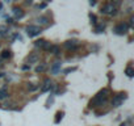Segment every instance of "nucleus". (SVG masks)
Here are the masks:
<instances>
[{
  "mask_svg": "<svg viewBox=\"0 0 134 126\" xmlns=\"http://www.w3.org/2000/svg\"><path fill=\"white\" fill-rule=\"evenodd\" d=\"M106 98H108V91L103 89L93 97V100L91 101V106H100L106 101Z\"/></svg>",
  "mask_w": 134,
  "mask_h": 126,
  "instance_id": "nucleus-1",
  "label": "nucleus"
},
{
  "mask_svg": "<svg viewBox=\"0 0 134 126\" xmlns=\"http://www.w3.org/2000/svg\"><path fill=\"white\" fill-rule=\"evenodd\" d=\"M25 30H26V34H28L29 37H37V36H40L41 32H42V29L37 25H29V26H26Z\"/></svg>",
  "mask_w": 134,
  "mask_h": 126,
  "instance_id": "nucleus-2",
  "label": "nucleus"
},
{
  "mask_svg": "<svg viewBox=\"0 0 134 126\" xmlns=\"http://www.w3.org/2000/svg\"><path fill=\"white\" fill-rule=\"evenodd\" d=\"M125 98H126V95L125 93H118V95H116V96H113V98H112V105L113 106H120L122 102H124Z\"/></svg>",
  "mask_w": 134,
  "mask_h": 126,
  "instance_id": "nucleus-3",
  "label": "nucleus"
},
{
  "mask_svg": "<svg viewBox=\"0 0 134 126\" xmlns=\"http://www.w3.org/2000/svg\"><path fill=\"white\" fill-rule=\"evenodd\" d=\"M116 5H113V4H106L104 5V8L101 9V12L103 13H105V14H110V16H113V14H116Z\"/></svg>",
  "mask_w": 134,
  "mask_h": 126,
  "instance_id": "nucleus-4",
  "label": "nucleus"
},
{
  "mask_svg": "<svg viewBox=\"0 0 134 126\" xmlns=\"http://www.w3.org/2000/svg\"><path fill=\"white\" fill-rule=\"evenodd\" d=\"M129 29V25L128 24H118L116 28H114V33L116 34H125Z\"/></svg>",
  "mask_w": 134,
  "mask_h": 126,
  "instance_id": "nucleus-5",
  "label": "nucleus"
},
{
  "mask_svg": "<svg viewBox=\"0 0 134 126\" xmlns=\"http://www.w3.org/2000/svg\"><path fill=\"white\" fill-rule=\"evenodd\" d=\"M64 46H66L67 49H71V50H75V49L79 47V42L76 40H71V41L64 42Z\"/></svg>",
  "mask_w": 134,
  "mask_h": 126,
  "instance_id": "nucleus-6",
  "label": "nucleus"
},
{
  "mask_svg": "<svg viewBox=\"0 0 134 126\" xmlns=\"http://www.w3.org/2000/svg\"><path fill=\"white\" fill-rule=\"evenodd\" d=\"M60 62H54L53 63V66L50 67V71H51V74L53 75H58L59 72H60Z\"/></svg>",
  "mask_w": 134,
  "mask_h": 126,
  "instance_id": "nucleus-7",
  "label": "nucleus"
},
{
  "mask_svg": "<svg viewBox=\"0 0 134 126\" xmlns=\"http://www.w3.org/2000/svg\"><path fill=\"white\" fill-rule=\"evenodd\" d=\"M13 16H15V18L16 20H20V18H22L25 16V13H24V11H22L21 8H13Z\"/></svg>",
  "mask_w": 134,
  "mask_h": 126,
  "instance_id": "nucleus-8",
  "label": "nucleus"
},
{
  "mask_svg": "<svg viewBox=\"0 0 134 126\" xmlns=\"http://www.w3.org/2000/svg\"><path fill=\"white\" fill-rule=\"evenodd\" d=\"M51 85H53L51 80H50V79H46V80L44 82V85L41 87V91H42V92H47V91H50Z\"/></svg>",
  "mask_w": 134,
  "mask_h": 126,
  "instance_id": "nucleus-9",
  "label": "nucleus"
},
{
  "mask_svg": "<svg viewBox=\"0 0 134 126\" xmlns=\"http://www.w3.org/2000/svg\"><path fill=\"white\" fill-rule=\"evenodd\" d=\"M8 36V28H7L5 25H1L0 26V40L1 38H5Z\"/></svg>",
  "mask_w": 134,
  "mask_h": 126,
  "instance_id": "nucleus-10",
  "label": "nucleus"
},
{
  "mask_svg": "<svg viewBox=\"0 0 134 126\" xmlns=\"http://www.w3.org/2000/svg\"><path fill=\"white\" fill-rule=\"evenodd\" d=\"M40 59V56H38V54H36V53H33V54H30L28 56V63H37V60Z\"/></svg>",
  "mask_w": 134,
  "mask_h": 126,
  "instance_id": "nucleus-11",
  "label": "nucleus"
},
{
  "mask_svg": "<svg viewBox=\"0 0 134 126\" xmlns=\"http://www.w3.org/2000/svg\"><path fill=\"white\" fill-rule=\"evenodd\" d=\"M49 50H50L53 54H55V55L59 54V46H58V45H51V47L49 49Z\"/></svg>",
  "mask_w": 134,
  "mask_h": 126,
  "instance_id": "nucleus-12",
  "label": "nucleus"
},
{
  "mask_svg": "<svg viewBox=\"0 0 134 126\" xmlns=\"http://www.w3.org/2000/svg\"><path fill=\"white\" fill-rule=\"evenodd\" d=\"M45 43H46V41H45V40H38V41L34 42V45H36L37 47H44Z\"/></svg>",
  "mask_w": 134,
  "mask_h": 126,
  "instance_id": "nucleus-13",
  "label": "nucleus"
},
{
  "mask_svg": "<svg viewBox=\"0 0 134 126\" xmlns=\"http://www.w3.org/2000/svg\"><path fill=\"white\" fill-rule=\"evenodd\" d=\"M37 21L40 22V24L44 25V24H47V22H49V18H47V17H45V16H42V17H38V18H37Z\"/></svg>",
  "mask_w": 134,
  "mask_h": 126,
  "instance_id": "nucleus-14",
  "label": "nucleus"
},
{
  "mask_svg": "<svg viewBox=\"0 0 134 126\" xmlns=\"http://www.w3.org/2000/svg\"><path fill=\"white\" fill-rule=\"evenodd\" d=\"M105 29V26H104V24H99V25H96V33H103V30Z\"/></svg>",
  "mask_w": 134,
  "mask_h": 126,
  "instance_id": "nucleus-15",
  "label": "nucleus"
},
{
  "mask_svg": "<svg viewBox=\"0 0 134 126\" xmlns=\"http://www.w3.org/2000/svg\"><path fill=\"white\" fill-rule=\"evenodd\" d=\"M7 97H8V92L5 89H0V100L1 98H7Z\"/></svg>",
  "mask_w": 134,
  "mask_h": 126,
  "instance_id": "nucleus-16",
  "label": "nucleus"
},
{
  "mask_svg": "<svg viewBox=\"0 0 134 126\" xmlns=\"http://www.w3.org/2000/svg\"><path fill=\"white\" fill-rule=\"evenodd\" d=\"M125 72H126V75H128L129 78H132V76L134 75V70H133V67H128Z\"/></svg>",
  "mask_w": 134,
  "mask_h": 126,
  "instance_id": "nucleus-17",
  "label": "nucleus"
},
{
  "mask_svg": "<svg viewBox=\"0 0 134 126\" xmlns=\"http://www.w3.org/2000/svg\"><path fill=\"white\" fill-rule=\"evenodd\" d=\"M63 118V112H58L57 113V118H55V124H59V121Z\"/></svg>",
  "mask_w": 134,
  "mask_h": 126,
  "instance_id": "nucleus-18",
  "label": "nucleus"
},
{
  "mask_svg": "<svg viewBox=\"0 0 134 126\" xmlns=\"http://www.w3.org/2000/svg\"><path fill=\"white\" fill-rule=\"evenodd\" d=\"M45 68H46L45 64H40V66L36 67V72H42V71H45Z\"/></svg>",
  "mask_w": 134,
  "mask_h": 126,
  "instance_id": "nucleus-19",
  "label": "nucleus"
},
{
  "mask_svg": "<svg viewBox=\"0 0 134 126\" xmlns=\"http://www.w3.org/2000/svg\"><path fill=\"white\" fill-rule=\"evenodd\" d=\"M9 56H11V51H8V50L3 51V54H1V58H3V59H5V58H9Z\"/></svg>",
  "mask_w": 134,
  "mask_h": 126,
  "instance_id": "nucleus-20",
  "label": "nucleus"
},
{
  "mask_svg": "<svg viewBox=\"0 0 134 126\" xmlns=\"http://www.w3.org/2000/svg\"><path fill=\"white\" fill-rule=\"evenodd\" d=\"M75 70H76V67H68L63 72H64V74H68V72H72V71H75Z\"/></svg>",
  "mask_w": 134,
  "mask_h": 126,
  "instance_id": "nucleus-21",
  "label": "nucleus"
},
{
  "mask_svg": "<svg viewBox=\"0 0 134 126\" xmlns=\"http://www.w3.org/2000/svg\"><path fill=\"white\" fill-rule=\"evenodd\" d=\"M91 22H92L93 25H96V16H95V14H91Z\"/></svg>",
  "mask_w": 134,
  "mask_h": 126,
  "instance_id": "nucleus-22",
  "label": "nucleus"
},
{
  "mask_svg": "<svg viewBox=\"0 0 134 126\" xmlns=\"http://www.w3.org/2000/svg\"><path fill=\"white\" fill-rule=\"evenodd\" d=\"M28 89H29V91H36L37 87H36V85H32V84H28Z\"/></svg>",
  "mask_w": 134,
  "mask_h": 126,
  "instance_id": "nucleus-23",
  "label": "nucleus"
},
{
  "mask_svg": "<svg viewBox=\"0 0 134 126\" xmlns=\"http://www.w3.org/2000/svg\"><path fill=\"white\" fill-rule=\"evenodd\" d=\"M29 68H30V66H28V64H25V66H22V70H24V71L29 70Z\"/></svg>",
  "mask_w": 134,
  "mask_h": 126,
  "instance_id": "nucleus-24",
  "label": "nucleus"
},
{
  "mask_svg": "<svg viewBox=\"0 0 134 126\" xmlns=\"http://www.w3.org/2000/svg\"><path fill=\"white\" fill-rule=\"evenodd\" d=\"M7 22H8V24H12L13 20H12V18H9V17H7Z\"/></svg>",
  "mask_w": 134,
  "mask_h": 126,
  "instance_id": "nucleus-25",
  "label": "nucleus"
},
{
  "mask_svg": "<svg viewBox=\"0 0 134 126\" xmlns=\"http://www.w3.org/2000/svg\"><path fill=\"white\" fill-rule=\"evenodd\" d=\"M114 3H116V4H118V3H120V0H113Z\"/></svg>",
  "mask_w": 134,
  "mask_h": 126,
  "instance_id": "nucleus-26",
  "label": "nucleus"
},
{
  "mask_svg": "<svg viewBox=\"0 0 134 126\" xmlns=\"http://www.w3.org/2000/svg\"><path fill=\"white\" fill-rule=\"evenodd\" d=\"M3 66V63H1V60H0V67H1Z\"/></svg>",
  "mask_w": 134,
  "mask_h": 126,
  "instance_id": "nucleus-27",
  "label": "nucleus"
},
{
  "mask_svg": "<svg viewBox=\"0 0 134 126\" xmlns=\"http://www.w3.org/2000/svg\"><path fill=\"white\" fill-rule=\"evenodd\" d=\"M121 126H126V125H125V124H122V125H121Z\"/></svg>",
  "mask_w": 134,
  "mask_h": 126,
  "instance_id": "nucleus-28",
  "label": "nucleus"
},
{
  "mask_svg": "<svg viewBox=\"0 0 134 126\" xmlns=\"http://www.w3.org/2000/svg\"><path fill=\"white\" fill-rule=\"evenodd\" d=\"M1 76H3V74H0V78H1Z\"/></svg>",
  "mask_w": 134,
  "mask_h": 126,
  "instance_id": "nucleus-29",
  "label": "nucleus"
}]
</instances>
